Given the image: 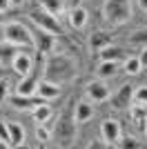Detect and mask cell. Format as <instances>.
I'll list each match as a JSON object with an SVG mask.
<instances>
[{"instance_id":"obj_13","label":"cell","mask_w":147,"mask_h":149,"mask_svg":"<svg viewBox=\"0 0 147 149\" xmlns=\"http://www.w3.org/2000/svg\"><path fill=\"white\" fill-rule=\"evenodd\" d=\"M36 93L40 96V98H45V100H51V98H58L60 96V85L58 82H51V80H38V89H36Z\"/></svg>"},{"instance_id":"obj_30","label":"cell","mask_w":147,"mask_h":149,"mask_svg":"<svg viewBox=\"0 0 147 149\" xmlns=\"http://www.w3.org/2000/svg\"><path fill=\"white\" fill-rule=\"evenodd\" d=\"M7 91H9V82H7V80H0V102H2L5 98H9Z\"/></svg>"},{"instance_id":"obj_31","label":"cell","mask_w":147,"mask_h":149,"mask_svg":"<svg viewBox=\"0 0 147 149\" xmlns=\"http://www.w3.org/2000/svg\"><path fill=\"white\" fill-rule=\"evenodd\" d=\"M138 60H141V65H143V67H147V45L143 47V51H141V54H138Z\"/></svg>"},{"instance_id":"obj_27","label":"cell","mask_w":147,"mask_h":149,"mask_svg":"<svg viewBox=\"0 0 147 149\" xmlns=\"http://www.w3.org/2000/svg\"><path fill=\"white\" fill-rule=\"evenodd\" d=\"M118 147H123V149H127V147H143V143H138V140H136V138H132V136H125L123 138L120 136V140H118Z\"/></svg>"},{"instance_id":"obj_29","label":"cell","mask_w":147,"mask_h":149,"mask_svg":"<svg viewBox=\"0 0 147 149\" xmlns=\"http://www.w3.org/2000/svg\"><path fill=\"white\" fill-rule=\"evenodd\" d=\"M0 143H2V147H9V127L2 120H0Z\"/></svg>"},{"instance_id":"obj_3","label":"cell","mask_w":147,"mask_h":149,"mask_svg":"<svg viewBox=\"0 0 147 149\" xmlns=\"http://www.w3.org/2000/svg\"><path fill=\"white\" fill-rule=\"evenodd\" d=\"M76 125L78 123L74 120L71 109H65V111L58 116V120H56V127H54V131H51V138H54L60 147L74 145V140H76Z\"/></svg>"},{"instance_id":"obj_8","label":"cell","mask_w":147,"mask_h":149,"mask_svg":"<svg viewBox=\"0 0 147 149\" xmlns=\"http://www.w3.org/2000/svg\"><path fill=\"white\" fill-rule=\"evenodd\" d=\"M85 93L92 102H105V100L109 98V87L103 80H92V82H87Z\"/></svg>"},{"instance_id":"obj_1","label":"cell","mask_w":147,"mask_h":149,"mask_svg":"<svg viewBox=\"0 0 147 149\" xmlns=\"http://www.w3.org/2000/svg\"><path fill=\"white\" fill-rule=\"evenodd\" d=\"M76 76V60L67 54H49L45 60V78L51 82H69Z\"/></svg>"},{"instance_id":"obj_15","label":"cell","mask_w":147,"mask_h":149,"mask_svg":"<svg viewBox=\"0 0 147 149\" xmlns=\"http://www.w3.org/2000/svg\"><path fill=\"white\" fill-rule=\"evenodd\" d=\"M129 113H132V123H134L141 131H145V127H147V105L134 102L132 109H129Z\"/></svg>"},{"instance_id":"obj_37","label":"cell","mask_w":147,"mask_h":149,"mask_svg":"<svg viewBox=\"0 0 147 149\" xmlns=\"http://www.w3.org/2000/svg\"><path fill=\"white\" fill-rule=\"evenodd\" d=\"M145 134H147V127H145Z\"/></svg>"},{"instance_id":"obj_16","label":"cell","mask_w":147,"mask_h":149,"mask_svg":"<svg viewBox=\"0 0 147 149\" xmlns=\"http://www.w3.org/2000/svg\"><path fill=\"white\" fill-rule=\"evenodd\" d=\"M9 127V147H22L24 145V129L20 123H7Z\"/></svg>"},{"instance_id":"obj_28","label":"cell","mask_w":147,"mask_h":149,"mask_svg":"<svg viewBox=\"0 0 147 149\" xmlns=\"http://www.w3.org/2000/svg\"><path fill=\"white\" fill-rule=\"evenodd\" d=\"M36 138L40 143H47V140H51V131H49L45 125H38L36 127Z\"/></svg>"},{"instance_id":"obj_14","label":"cell","mask_w":147,"mask_h":149,"mask_svg":"<svg viewBox=\"0 0 147 149\" xmlns=\"http://www.w3.org/2000/svg\"><path fill=\"white\" fill-rule=\"evenodd\" d=\"M38 89V78L34 74H27L20 78L18 87H16V93H20V96H34Z\"/></svg>"},{"instance_id":"obj_23","label":"cell","mask_w":147,"mask_h":149,"mask_svg":"<svg viewBox=\"0 0 147 149\" xmlns=\"http://www.w3.org/2000/svg\"><path fill=\"white\" fill-rule=\"evenodd\" d=\"M123 69H125L129 76H136V74H141L143 65H141V60H138V56H129V58H125V65H123Z\"/></svg>"},{"instance_id":"obj_9","label":"cell","mask_w":147,"mask_h":149,"mask_svg":"<svg viewBox=\"0 0 147 149\" xmlns=\"http://www.w3.org/2000/svg\"><path fill=\"white\" fill-rule=\"evenodd\" d=\"M9 105L16 107V109H36L38 105H43V102H47L45 98H40L38 93H34V96H20V93H16V96H9Z\"/></svg>"},{"instance_id":"obj_7","label":"cell","mask_w":147,"mask_h":149,"mask_svg":"<svg viewBox=\"0 0 147 149\" xmlns=\"http://www.w3.org/2000/svg\"><path fill=\"white\" fill-rule=\"evenodd\" d=\"M31 33H34V47H36V51L40 56H49V51L54 49V42H56L54 33H49V31L40 29V27L36 31H31Z\"/></svg>"},{"instance_id":"obj_21","label":"cell","mask_w":147,"mask_h":149,"mask_svg":"<svg viewBox=\"0 0 147 149\" xmlns=\"http://www.w3.org/2000/svg\"><path fill=\"white\" fill-rule=\"evenodd\" d=\"M40 9H45L47 13L60 18L62 16V0H40Z\"/></svg>"},{"instance_id":"obj_20","label":"cell","mask_w":147,"mask_h":149,"mask_svg":"<svg viewBox=\"0 0 147 149\" xmlns=\"http://www.w3.org/2000/svg\"><path fill=\"white\" fill-rule=\"evenodd\" d=\"M51 116H54V111H51V107L45 105V102H43V105H38L36 109H34V120H36L38 125H47Z\"/></svg>"},{"instance_id":"obj_22","label":"cell","mask_w":147,"mask_h":149,"mask_svg":"<svg viewBox=\"0 0 147 149\" xmlns=\"http://www.w3.org/2000/svg\"><path fill=\"white\" fill-rule=\"evenodd\" d=\"M98 54H100V60H120V58L125 56L120 47H114V45H107V47L100 49Z\"/></svg>"},{"instance_id":"obj_4","label":"cell","mask_w":147,"mask_h":149,"mask_svg":"<svg viewBox=\"0 0 147 149\" xmlns=\"http://www.w3.org/2000/svg\"><path fill=\"white\" fill-rule=\"evenodd\" d=\"M5 40L9 45H16L18 49H31L34 47V33H31V29H27L18 20L5 22Z\"/></svg>"},{"instance_id":"obj_11","label":"cell","mask_w":147,"mask_h":149,"mask_svg":"<svg viewBox=\"0 0 147 149\" xmlns=\"http://www.w3.org/2000/svg\"><path fill=\"white\" fill-rule=\"evenodd\" d=\"M31 67H34V58H31L29 54H24V51H18V54L13 56V60H11V69L20 76V78H22V76H27V74H31Z\"/></svg>"},{"instance_id":"obj_6","label":"cell","mask_w":147,"mask_h":149,"mask_svg":"<svg viewBox=\"0 0 147 149\" xmlns=\"http://www.w3.org/2000/svg\"><path fill=\"white\" fill-rule=\"evenodd\" d=\"M100 134H103V140L107 145H118V140H120V136H123L120 123L114 120V118H105L103 123H100Z\"/></svg>"},{"instance_id":"obj_10","label":"cell","mask_w":147,"mask_h":149,"mask_svg":"<svg viewBox=\"0 0 147 149\" xmlns=\"http://www.w3.org/2000/svg\"><path fill=\"white\" fill-rule=\"evenodd\" d=\"M132 102H134V87L132 85H123L118 89V93L111 98L114 109H127V107H132Z\"/></svg>"},{"instance_id":"obj_5","label":"cell","mask_w":147,"mask_h":149,"mask_svg":"<svg viewBox=\"0 0 147 149\" xmlns=\"http://www.w3.org/2000/svg\"><path fill=\"white\" fill-rule=\"evenodd\" d=\"M29 18H31V22H34L36 27L49 31V33H54V36H60V33H62V27H60V22H58V18L51 16V13H47L45 9L29 13Z\"/></svg>"},{"instance_id":"obj_26","label":"cell","mask_w":147,"mask_h":149,"mask_svg":"<svg viewBox=\"0 0 147 149\" xmlns=\"http://www.w3.org/2000/svg\"><path fill=\"white\" fill-rule=\"evenodd\" d=\"M134 102H138V105H147V87H145V85L134 89Z\"/></svg>"},{"instance_id":"obj_36","label":"cell","mask_w":147,"mask_h":149,"mask_svg":"<svg viewBox=\"0 0 147 149\" xmlns=\"http://www.w3.org/2000/svg\"><path fill=\"white\" fill-rule=\"evenodd\" d=\"M2 20H5V16H2V11H0V25H2Z\"/></svg>"},{"instance_id":"obj_25","label":"cell","mask_w":147,"mask_h":149,"mask_svg":"<svg viewBox=\"0 0 147 149\" xmlns=\"http://www.w3.org/2000/svg\"><path fill=\"white\" fill-rule=\"evenodd\" d=\"M129 42L145 47V45H147V29H138V31H134V33L129 36Z\"/></svg>"},{"instance_id":"obj_32","label":"cell","mask_w":147,"mask_h":149,"mask_svg":"<svg viewBox=\"0 0 147 149\" xmlns=\"http://www.w3.org/2000/svg\"><path fill=\"white\" fill-rule=\"evenodd\" d=\"M138 7H141L143 11H145V13H147V0H138Z\"/></svg>"},{"instance_id":"obj_18","label":"cell","mask_w":147,"mask_h":149,"mask_svg":"<svg viewBox=\"0 0 147 149\" xmlns=\"http://www.w3.org/2000/svg\"><path fill=\"white\" fill-rule=\"evenodd\" d=\"M114 42V38H111V33H105V31H94L92 36H89V45H92L94 51H100L105 49L107 45Z\"/></svg>"},{"instance_id":"obj_24","label":"cell","mask_w":147,"mask_h":149,"mask_svg":"<svg viewBox=\"0 0 147 149\" xmlns=\"http://www.w3.org/2000/svg\"><path fill=\"white\" fill-rule=\"evenodd\" d=\"M18 51H16V45H0V65H11V60H13V56H16Z\"/></svg>"},{"instance_id":"obj_12","label":"cell","mask_w":147,"mask_h":149,"mask_svg":"<svg viewBox=\"0 0 147 149\" xmlns=\"http://www.w3.org/2000/svg\"><path fill=\"white\" fill-rule=\"evenodd\" d=\"M69 25H71V29H76V31H80V29H85V25H87V20H89V13H87V9L83 5H78V7H69Z\"/></svg>"},{"instance_id":"obj_33","label":"cell","mask_w":147,"mask_h":149,"mask_svg":"<svg viewBox=\"0 0 147 149\" xmlns=\"http://www.w3.org/2000/svg\"><path fill=\"white\" fill-rule=\"evenodd\" d=\"M7 7H9V0H0V11H5Z\"/></svg>"},{"instance_id":"obj_35","label":"cell","mask_w":147,"mask_h":149,"mask_svg":"<svg viewBox=\"0 0 147 149\" xmlns=\"http://www.w3.org/2000/svg\"><path fill=\"white\" fill-rule=\"evenodd\" d=\"M69 2H71V7H78L80 5V0H69Z\"/></svg>"},{"instance_id":"obj_2","label":"cell","mask_w":147,"mask_h":149,"mask_svg":"<svg viewBox=\"0 0 147 149\" xmlns=\"http://www.w3.org/2000/svg\"><path fill=\"white\" fill-rule=\"evenodd\" d=\"M103 16L109 25L120 27V25L132 20V16H134V2L132 0H105Z\"/></svg>"},{"instance_id":"obj_19","label":"cell","mask_w":147,"mask_h":149,"mask_svg":"<svg viewBox=\"0 0 147 149\" xmlns=\"http://www.w3.org/2000/svg\"><path fill=\"white\" fill-rule=\"evenodd\" d=\"M98 78H111V76L118 74V60H100L96 69Z\"/></svg>"},{"instance_id":"obj_17","label":"cell","mask_w":147,"mask_h":149,"mask_svg":"<svg viewBox=\"0 0 147 149\" xmlns=\"http://www.w3.org/2000/svg\"><path fill=\"white\" fill-rule=\"evenodd\" d=\"M92 116H94V107H92V102H87V100H80V102H76V107H74V120H76V123H87Z\"/></svg>"},{"instance_id":"obj_34","label":"cell","mask_w":147,"mask_h":149,"mask_svg":"<svg viewBox=\"0 0 147 149\" xmlns=\"http://www.w3.org/2000/svg\"><path fill=\"white\" fill-rule=\"evenodd\" d=\"M22 2H24V0H9V5H11V7H20Z\"/></svg>"}]
</instances>
